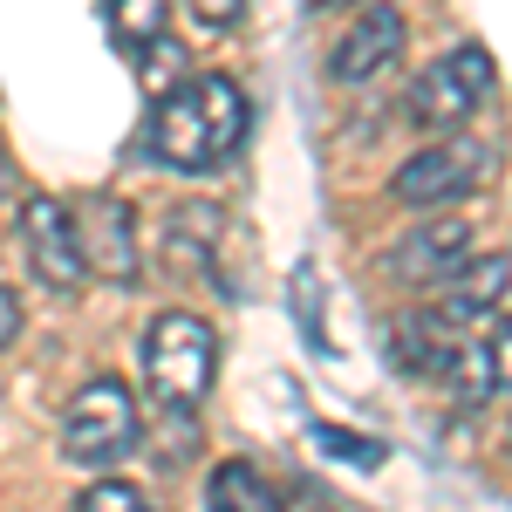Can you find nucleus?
Masks as SVG:
<instances>
[{"label": "nucleus", "instance_id": "2", "mask_svg": "<svg viewBox=\"0 0 512 512\" xmlns=\"http://www.w3.org/2000/svg\"><path fill=\"white\" fill-rule=\"evenodd\" d=\"M212 369H219V342H212V328L198 315L171 308V315L151 321V335H144V376H151V390L171 410H192L198 396L212 390Z\"/></svg>", "mask_w": 512, "mask_h": 512}, {"label": "nucleus", "instance_id": "16", "mask_svg": "<svg viewBox=\"0 0 512 512\" xmlns=\"http://www.w3.org/2000/svg\"><path fill=\"white\" fill-rule=\"evenodd\" d=\"M485 369H492V383H506V390H512V315H506V328L492 335V349H485Z\"/></svg>", "mask_w": 512, "mask_h": 512}, {"label": "nucleus", "instance_id": "3", "mask_svg": "<svg viewBox=\"0 0 512 512\" xmlns=\"http://www.w3.org/2000/svg\"><path fill=\"white\" fill-rule=\"evenodd\" d=\"M137 444V396L117 376H89L62 410V451L76 465H110Z\"/></svg>", "mask_w": 512, "mask_h": 512}, {"label": "nucleus", "instance_id": "9", "mask_svg": "<svg viewBox=\"0 0 512 512\" xmlns=\"http://www.w3.org/2000/svg\"><path fill=\"white\" fill-rule=\"evenodd\" d=\"M396 48H403V14H396V7H369L349 35H342V48L328 55V69L342 82H369L376 69L396 62Z\"/></svg>", "mask_w": 512, "mask_h": 512}, {"label": "nucleus", "instance_id": "1", "mask_svg": "<svg viewBox=\"0 0 512 512\" xmlns=\"http://www.w3.org/2000/svg\"><path fill=\"white\" fill-rule=\"evenodd\" d=\"M246 137V89L233 76H192L158 89L151 158L171 171H219Z\"/></svg>", "mask_w": 512, "mask_h": 512}, {"label": "nucleus", "instance_id": "15", "mask_svg": "<svg viewBox=\"0 0 512 512\" xmlns=\"http://www.w3.org/2000/svg\"><path fill=\"white\" fill-rule=\"evenodd\" d=\"M321 444H328V451H342V458H355V465H383V444H369V437H349V431H321Z\"/></svg>", "mask_w": 512, "mask_h": 512}, {"label": "nucleus", "instance_id": "11", "mask_svg": "<svg viewBox=\"0 0 512 512\" xmlns=\"http://www.w3.org/2000/svg\"><path fill=\"white\" fill-rule=\"evenodd\" d=\"M205 506L212 512H287V499H280V485L260 472V465L226 458L219 472L205 478Z\"/></svg>", "mask_w": 512, "mask_h": 512}, {"label": "nucleus", "instance_id": "8", "mask_svg": "<svg viewBox=\"0 0 512 512\" xmlns=\"http://www.w3.org/2000/svg\"><path fill=\"white\" fill-rule=\"evenodd\" d=\"M512 294V260L499 253V260H465L458 274H451V287H444V308H437V328H465V321L478 315H499Z\"/></svg>", "mask_w": 512, "mask_h": 512}, {"label": "nucleus", "instance_id": "12", "mask_svg": "<svg viewBox=\"0 0 512 512\" xmlns=\"http://www.w3.org/2000/svg\"><path fill=\"white\" fill-rule=\"evenodd\" d=\"M110 14V35H117L123 55H158L164 48V21H171V0H110L103 7Z\"/></svg>", "mask_w": 512, "mask_h": 512}, {"label": "nucleus", "instance_id": "17", "mask_svg": "<svg viewBox=\"0 0 512 512\" xmlns=\"http://www.w3.org/2000/svg\"><path fill=\"white\" fill-rule=\"evenodd\" d=\"M294 287H301V328H308V335H315V342H321V308H315V267H301V274H294Z\"/></svg>", "mask_w": 512, "mask_h": 512}, {"label": "nucleus", "instance_id": "6", "mask_svg": "<svg viewBox=\"0 0 512 512\" xmlns=\"http://www.w3.org/2000/svg\"><path fill=\"white\" fill-rule=\"evenodd\" d=\"M485 178V151L478 144H431V151H410L396 164V205H451Z\"/></svg>", "mask_w": 512, "mask_h": 512}, {"label": "nucleus", "instance_id": "14", "mask_svg": "<svg viewBox=\"0 0 512 512\" xmlns=\"http://www.w3.org/2000/svg\"><path fill=\"white\" fill-rule=\"evenodd\" d=\"M82 512H151V499L137 485H123V478H103V485L82 492Z\"/></svg>", "mask_w": 512, "mask_h": 512}, {"label": "nucleus", "instance_id": "20", "mask_svg": "<svg viewBox=\"0 0 512 512\" xmlns=\"http://www.w3.org/2000/svg\"><path fill=\"white\" fill-rule=\"evenodd\" d=\"M7 185H14V171H7V158H0V192H7Z\"/></svg>", "mask_w": 512, "mask_h": 512}, {"label": "nucleus", "instance_id": "5", "mask_svg": "<svg viewBox=\"0 0 512 512\" xmlns=\"http://www.w3.org/2000/svg\"><path fill=\"white\" fill-rule=\"evenodd\" d=\"M21 246H28L35 280H48V287H82V280H89L76 212H69L62 198H28V205H21Z\"/></svg>", "mask_w": 512, "mask_h": 512}, {"label": "nucleus", "instance_id": "19", "mask_svg": "<svg viewBox=\"0 0 512 512\" xmlns=\"http://www.w3.org/2000/svg\"><path fill=\"white\" fill-rule=\"evenodd\" d=\"M21 335V301H14V287H0V349Z\"/></svg>", "mask_w": 512, "mask_h": 512}, {"label": "nucleus", "instance_id": "4", "mask_svg": "<svg viewBox=\"0 0 512 512\" xmlns=\"http://www.w3.org/2000/svg\"><path fill=\"white\" fill-rule=\"evenodd\" d=\"M485 96H492V55L478 41H465V48H451L444 62H431L424 76L410 82L403 117L417 123V130H458Z\"/></svg>", "mask_w": 512, "mask_h": 512}, {"label": "nucleus", "instance_id": "7", "mask_svg": "<svg viewBox=\"0 0 512 512\" xmlns=\"http://www.w3.org/2000/svg\"><path fill=\"white\" fill-rule=\"evenodd\" d=\"M472 260V219H431V226H417L410 239H396L390 246V267L396 280H410V287H424V280H451L458 267Z\"/></svg>", "mask_w": 512, "mask_h": 512}, {"label": "nucleus", "instance_id": "13", "mask_svg": "<svg viewBox=\"0 0 512 512\" xmlns=\"http://www.w3.org/2000/svg\"><path fill=\"white\" fill-rule=\"evenodd\" d=\"M437 335H444V328H437V321H396L390 328V349H396V362H403V369H410V376H431V369H444V349H437Z\"/></svg>", "mask_w": 512, "mask_h": 512}, {"label": "nucleus", "instance_id": "10", "mask_svg": "<svg viewBox=\"0 0 512 512\" xmlns=\"http://www.w3.org/2000/svg\"><path fill=\"white\" fill-rule=\"evenodd\" d=\"M76 233H82V260L89 267H103V274H117V280H137V233H130V212H123L117 198H96L76 219Z\"/></svg>", "mask_w": 512, "mask_h": 512}, {"label": "nucleus", "instance_id": "18", "mask_svg": "<svg viewBox=\"0 0 512 512\" xmlns=\"http://www.w3.org/2000/svg\"><path fill=\"white\" fill-rule=\"evenodd\" d=\"M239 7H246V0H192V14L205 21V28H226V21H239Z\"/></svg>", "mask_w": 512, "mask_h": 512}]
</instances>
